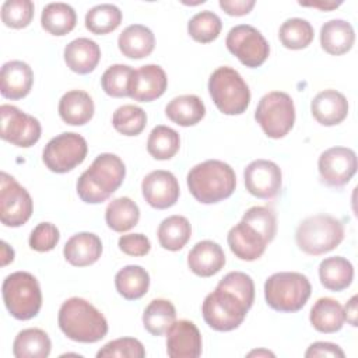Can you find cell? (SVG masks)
I'll use <instances>...</instances> for the list:
<instances>
[{"mask_svg": "<svg viewBox=\"0 0 358 358\" xmlns=\"http://www.w3.org/2000/svg\"><path fill=\"white\" fill-rule=\"evenodd\" d=\"M313 27L308 20L303 18H288L285 20L280 29L278 38L284 48L291 50H299L308 48L313 41Z\"/></svg>", "mask_w": 358, "mask_h": 358, "instance_id": "8d00e7d4", "label": "cell"}, {"mask_svg": "<svg viewBox=\"0 0 358 358\" xmlns=\"http://www.w3.org/2000/svg\"><path fill=\"white\" fill-rule=\"evenodd\" d=\"M255 0H220V7L228 14V15H246L252 11L255 7Z\"/></svg>", "mask_w": 358, "mask_h": 358, "instance_id": "681fc988", "label": "cell"}, {"mask_svg": "<svg viewBox=\"0 0 358 358\" xmlns=\"http://www.w3.org/2000/svg\"><path fill=\"white\" fill-rule=\"evenodd\" d=\"M312 116L322 126L340 124L348 115V101L337 90L320 91L310 102Z\"/></svg>", "mask_w": 358, "mask_h": 358, "instance_id": "44dd1931", "label": "cell"}, {"mask_svg": "<svg viewBox=\"0 0 358 358\" xmlns=\"http://www.w3.org/2000/svg\"><path fill=\"white\" fill-rule=\"evenodd\" d=\"M180 147L179 133L168 126L158 124L155 126L147 140L148 154L159 161L171 159Z\"/></svg>", "mask_w": 358, "mask_h": 358, "instance_id": "74e56055", "label": "cell"}, {"mask_svg": "<svg viewBox=\"0 0 358 358\" xmlns=\"http://www.w3.org/2000/svg\"><path fill=\"white\" fill-rule=\"evenodd\" d=\"M176 319L173 303L164 298L152 299L143 312L144 329L152 336H162Z\"/></svg>", "mask_w": 358, "mask_h": 358, "instance_id": "d590c367", "label": "cell"}, {"mask_svg": "<svg viewBox=\"0 0 358 358\" xmlns=\"http://www.w3.org/2000/svg\"><path fill=\"white\" fill-rule=\"evenodd\" d=\"M227 242L231 252L245 262H253L262 257L268 243L259 231L242 220L229 229Z\"/></svg>", "mask_w": 358, "mask_h": 358, "instance_id": "d6986e66", "label": "cell"}, {"mask_svg": "<svg viewBox=\"0 0 358 358\" xmlns=\"http://www.w3.org/2000/svg\"><path fill=\"white\" fill-rule=\"evenodd\" d=\"M227 49L250 69L260 67L270 55V45L262 32L249 25L241 24L229 29L225 38Z\"/></svg>", "mask_w": 358, "mask_h": 358, "instance_id": "8fae6325", "label": "cell"}, {"mask_svg": "<svg viewBox=\"0 0 358 358\" xmlns=\"http://www.w3.org/2000/svg\"><path fill=\"white\" fill-rule=\"evenodd\" d=\"M242 221L259 231L270 243L277 234V218L273 210L263 206H253L245 211Z\"/></svg>", "mask_w": 358, "mask_h": 358, "instance_id": "ee69618b", "label": "cell"}, {"mask_svg": "<svg viewBox=\"0 0 358 358\" xmlns=\"http://www.w3.org/2000/svg\"><path fill=\"white\" fill-rule=\"evenodd\" d=\"M14 260V250L7 245V242L1 241V266H7L10 262Z\"/></svg>", "mask_w": 358, "mask_h": 358, "instance_id": "f5cc1de1", "label": "cell"}, {"mask_svg": "<svg viewBox=\"0 0 358 358\" xmlns=\"http://www.w3.org/2000/svg\"><path fill=\"white\" fill-rule=\"evenodd\" d=\"M355 41L352 25L341 18L329 20L320 28V45L324 52L340 56L351 50Z\"/></svg>", "mask_w": 358, "mask_h": 358, "instance_id": "484cf974", "label": "cell"}, {"mask_svg": "<svg viewBox=\"0 0 358 358\" xmlns=\"http://www.w3.org/2000/svg\"><path fill=\"white\" fill-rule=\"evenodd\" d=\"M52 343L46 331L38 327L21 330L13 343L15 358H46L50 354Z\"/></svg>", "mask_w": 358, "mask_h": 358, "instance_id": "4dcf8cb0", "label": "cell"}, {"mask_svg": "<svg viewBox=\"0 0 358 358\" xmlns=\"http://www.w3.org/2000/svg\"><path fill=\"white\" fill-rule=\"evenodd\" d=\"M312 292L308 277L296 271H280L270 275L264 282L267 305L277 312L294 313L301 310Z\"/></svg>", "mask_w": 358, "mask_h": 358, "instance_id": "5b68a950", "label": "cell"}, {"mask_svg": "<svg viewBox=\"0 0 358 358\" xmlns=\"http://www.w3.org/2000/svg\"><path fill=\"white\" fill-rule=\"evenodd\" d=\"M255 355H257V357H262V355H264V357H274V354L267 351V350H255V351H250L248 354V357H255Z\"/></svg>", "mask_w": 358, "mask_h": 358, "instance_id": "db71d44e", "label": "cell"}, {"mask_svg": "<svg viewBox=\"0 0 358 358\" xmlns=\"http://www.w3.org/2000/svg\"><path fill=\"white\" fill-rule=\"evenodd\" d=\"M208 92L217 109L228 116L242 115L250 103V90L232 67L221 66L208 78Z\"/></svg>", "mask_w": 358, "mask_h": 358, "instance_id": "52a82bcc", "label": "cell"}, {"mask_svg": "<svg viewBox=\"0 0 358 358\" xmlns=\"http://www.w3.org/2000/svg\"><path fill=\"white\" fill-rule=\"evenodd\" d=\"M310 324L320 333H336L344 324L343 306L333 298H319L309 313Z\"/></svg>", "mask_w": 358, "mask_h": 358, "instance_id": "f546056e", "label": "cell"}, {"mask_svg": "<svg viewBox=\"0 0 358 358\" xmlns=\"http://www.w3.org/2000/svg\"><path fill=\"white\" fill-rule=\"evenodd\" d=\"M358 168L357 154L348 147H331L323 151L317 161L322 180L331 187L347 185Z\"/></svg>", "mask_w": 358, "mask_h": 358, "instance_id": "5bb4252c", "label": "cell"}, {"mask_svg": "<svg viewBox=\"0 0 358 358\" xmlns=\"http://www.w3.org/2000/svg\"><path fill=\"white\" fill-rule=\"evenodd\" d=\"M63 57L71 71L88 74L95 70L101 60V48L90 38H77L66 45Z\"/></svg>", "mask_w": 358, "mask_h": 358, "instance_id": "cb8c5ba5", "label": "cell"}, {"mask_svg": "<svg viewBox=\"0 0 358 358\" xmlns=\"http://www.w3.org/2000/svg\"><path fill=\"white\" fill-rule=\"evenodd\" d=\"M0 137L13 145L28 148L41 138V123L36 117L22 112L17 106L4 103L0 106Z\"/></svg>", "mask_w": 358, "mask_h": 358, "instance_id": "4fadbf2b", "label": "cell"}, {"mask_svg": "<svg viewBox=\"0 0 358 358\" xmlns=\"http://www.w3.org/2000/svg\"><path fill=\"white\" fill-rule=\"evenodd\" d=\"M319 278L329 291H343L348 288L354 278V267L343 256L326 257L319 264Z\"/></svg>", "mask_w": 358, "mask_h": 358, "instance_id": "f1b7e54d", "label": "cell"}, {"mask_svg": "<svg viewBox=\"0 0 358 358\" xmlns=\"http://www.w3.org/2000/svg\"><path fill=\"white\" fill-rule=\"evenodd\" d=\"M133 74L134 69L127 64H112L103 71L101 77L102 90L113 98L129 96V87Z\"/></svg>", "mask_w": 358, "mask_h": 358, "instance_id": "b9f144b4", "label": "cell"}, {"mask_svg": "<svg viewBox=\"0 0 358 358\" xmlns=\"http://www.w3.org/2000/svg\"><path fill=\"white\" fill-rule=\"evenodd\" d=\"M255 119L270 138L285 137L295 123V106L292 98L282 91H271L263 95L256 106Z\"/></svg>", "mask_w": 358, "mask_h": 358, "instance_id": "9c48e42d", "label": "cell"}, {"mask_svg": "<svg viewBox=\"0 0 358 358\" xmlns=\"http://www.w3.org/2000/svg\"><path fill=\"white\" fill-rule=\"evenodd\" d=\"M4 305L18 320L35 317L42 306V292L38 280L28 271L8 274L1 285Z\"/></svg>", "mask_w": 358, "mask_h": 358, "instance_id": "ba28073f", "label": "cell"}, {"mask_svg": "<svg viewBox=\"0 0 358 358\" xmlns=\"http://www.w3.org/2000/svg\"><path fill=\"white\" fill-rule=\"evenodd\" d=\"M165 115L171 122L182 127H189L197 124L204 117L206 106L197 95H179L168 102L165 106Z\"/></svg>", "mask_w": 358, "mask_h": 358, "instance_id": "83f0119b", "label": "cell"}, {"mask_svg": "<svg viewBox=\"0 0 358 358\" xmlns=\"http://www.w3.org/2000/svg\"><path fill=\"white\" fill-rule=\"evenodd\" d=\"M57 323L63 334L77 343H96L108 333L105 316L92 303L78 296L62 303Z\"/></svg>", "mask_w": 358, "mask_h": 358, "instance_id": "277c9868", "label": "cell"}, {"mask_svg": "<svg viewBox=\"0 0 358 358\" xmlns=\"http://www.w3.org/2000/svg\"><path fill=\"white\" fill-rule=\"evenodd\" d=\"M35 6L31 0H7L1 6V21L6 27L21 29L31 24Z\"/></svg>", "mask_w": 358, "mask_h": 358, "instance_id": "7bdbcfd3", "label": "cell"}, {"mask_svg": "<svg viewBox=\"0 0 358 358\" xmlns=\"http://www.w3.org/2000/svg\"><path fill=\"white\" fill-rule=\"evenodd\" d=\"M168 78L158 64H144L134 70L129 87V96L138 102H151L164 95Z\"/></svg>", "mask_w": 358, "mask_h": 358, "instance_id": "ac0fdd59", "label": "cell"}, {"mask_svg": "<svg viewBox=\"0 0 358 358\" xmlns=\"http://www.w3.org/2000/svg\"><path fill=\"white\" fill-rule=\"evenodd\" d=\"M299 6H303V7H316V8H320L323 11H330L333 8H337L341 3H334V1H313V3H298Z\"/></svg>", "mask_w": 358, "mask_h": 358, "instance_id": "816d5d0a", "label": "cell"}, {"mask_svg": "<svg viewBox=\"0 0 358 358\" xmlns=\"http://www.w3.org/2000/svg\"><path fill=\"white\" fill-rule=\"evenodd\" d=\"M124 162L112 152L99 154L77 180V194L87 204L103 203L123 183Z\"/></svg>", "mask_w": 358, "mask_h": 358, "instance_id": "7a4b0ae2", "label": "cell"}, {"mask_svg": "<svg viewBox=\"0 0 358 358\" xmlns=\"http://www.w3.org/2000/svg\"><path fill=\"white\" fill-rule=\"evenodd\" d=\"M344 239L343 222L329 214H317L299 222L295 231L296 246L306 255L319 256L336 249Z\"/></svg>", "mask_w": 358, "mask_h": 358, "instance_id": "8992f818", "label": "cell"}, {"mask_svg": "<svg viewBox=\"0 0 358 358\" xmlns=\"http://www.w3.org/2000/svg\"><path fill=\"white\" fill-rule=\"evenodd\" d=\"M221 18L210 10L194 14L187 22L189 35L200 43H208L215 41L221 32Z\"/></svg>", "mask_w": 358, "mask_h": 358, "instance_id": "60d3db41", "label": "cell"}, {"mask_svg": "<svg viewBox=\"0 0 358 358\" xmlns=\"http://www.w3.org/2000/svg\"><path fill=\"white\" fill-rule=\"evenodd\" d=\"M141 192L143 197L151 207L165 210L176 204L180 189L178 179L172 172L157 169L144 176L141 182Z\"/></svg>", "mask_w": 358, "mask_h": 358, "instance_id": "2e32d148", "label": "cell"}, {"mask_svg": "<svg viewBox=\"0 0 358 358\" xmlns=\"http://www.w3.org/2000/svg\"><path fill=\"white\" fill-rule=\"evenodd\" d=\"M63 255L71 266H91L102 255V241L92 232H78L66 242Z\"/></svg>", "mask_w": 358, "mask_h": 358, "instance_id": "603a6c76", "label": "cell"}, {"mask_svg": "<svg viewBox=\"0 0 358 358\" xmlns=\"http://www.w3.org/2000/svg\"><path fill=\"white\" fill-rule=\"evenodd\" d=\"M186 182L189 192L199 203L214 204L232 196L236 175L227 162L207 159L190 168Z\"/></svg>", "mask_w": 358, "mask_h": 358, "instance_id": "3957f363", "label": "cell"}, {"mask_svg": "<svg viewBox=\"0 0 358 358\" xmlns=\"http://www.w3.org/2000/svg\"><path fill=\"white\" fill-rule=\"evenodd\" d=\"M77 15L74 8L67 3H49L41 14L42 28L55 36L67 35L74 29Z\"/></svg>", "mask_w": 358, "mask_h": 358, "instance_id": "d6a6232c", "label": "cell"}, {"mask_svg": "<svg viewBox=\"0 0 358 358\" xmlns=\"http://www.w3.org/2000/svg\"><path fill=\"white\" fill-rule=\"evenodd\" d=\"M157 236L164 249L176 252L189 242L192 236V225L183 215H171L161 221Z\"/></svg>", "mask_w": 358, "mask_h": 358, "instance_id": "836d02e7", "label": "cell"}, {"mask_svg": "<svg viewBox=\"0 0 358 358\" xmlns=\"http://www.w3.org/2000/svg\"><path fill=\"white\" fill-rule=\"evenodd\" d=\"M112 124L123 136H138L147 124V115L140 106L123 105L113 112Z\"/></svg>", "mask_w": 358, "mask_h": 358, "instance_id": "ab89813d", "label": "cell"}, {"mask_svg": "<svg viewBox=\"0 0 358 358\" xmlns=\"http://www.w3.org/2000/svg\"><path fill=\"white\" fill-rule=\"evenodd\" d=\"M34 203L27 192L11 175H0V221L6 227L24 225L32 215Z\"/></svg>", "mask_w": 358, "mask_h": 358, "instance_id": "7c38bea8", "label": "cell"}, {"mask_svg": "<svg viewBox=\"0 0 358 358\" xmlns=\"http://www.w3.org/2000/svg\"><path fill=\"white\" fill-rule=\"evenodd\" d=\"M60 232L52 222H39L29 235L28 243L32 250L49 252L59 243Z\"/></svg>", "mask_w": 358, "mask_h": 358, "instance_id": "bcb514c9", "label": "cell"}, {"mask_svg": "<svg viewBox=\"0 0 358 358\" xmlns=\"http://www.w3.org/2000/svg\"><path fill=\"white\" fill-rule=\"evenodd\" d=\"M166 354L171 358H197L201 355V334L186 319L175 320L166 330Z\"/></svg>", "mask_w": 358, "mask_h": 358, "instance_id": "e0dca14e", "label": "cell"}, {"mask_svg": "<svg viewBox=\"0 0 358 358\" xmlns=\"http://www.w3.org/2000/svg\"><path fill=\"white\" fill-rule=\"evenodd\" d=\"M357 295L351 296V299L345 303V306L343 308V313H344V320H347L352 327H357L358 326V322H357Z\"/></svg>", "mask_w": 358, "mask_h": 358, "instance_id": "f907efd6", "label": "cell"}, {"mask_svg": "<svg viewBox=\"0 0 358 358\" xmlns=\"http://www.w3.org/2000/svg\"><path fill=\"white\" fill-rule=\"evenodd\" d=\"M255 301V284L242 271L225 274L201 305L204 322L217 331L238 329Z\"/></svg>", "mask_w": 358, "mask_h": 358, "instance_id": "6da1fadb", "label": "cell"}, {"mask_svg": "<svg viewBox=\"0 0 358 358\" xmlns=\"http://www.w3.org/2000/svg\"><path fill=\"white\" fill-rule=\"evenodd\" d=\"M243 179L246 190L257 199H274L281 190V169L268 159L252 161L243 171Z\"/></svg>", "mask_w": 358, "mask_h": 358, "instance_id": "9a60e30c", "label": "cell"}, {"mask_svg": "<svg viewBox=\"0 0 358 358\" xmlns=\"http://www.w3.org/2000/svg\"><path fill=\"white\" fill-rule=\"evenodd\" d=\"M88 152L87 141L83 136L73 131L62 133L45 145L42 161L55 173H66L80 165Z\"/></svg>", "mask_w": 358, "mask_h": 358, "instance_id": "30bf717a", "label": "cell"}, {"mask_svg": "<svg viewBox=\"0 0 358 358\" xmlns=\"http://www.w3.org/2000/svg\"><path fill=\"white\" fill-rule=\"evenodd\" d=\"M115 287L119 295L127 301H136L144 296L150 287V274L137 264H129L120 268L115 275Z\"/></svg>", "mask_w": 358, "mask_h": 358, "instance_id": "1f68e13d", "label": "cell"}, {"mask_svg": "<svg viewBox=\"0 0 358 358\" xmlns=\"http://www.w3.org/2000/svg\"><path fill=\"white\" fill-rule=\"evenodd\" d=\"M306 358H312V357H338V358H344L345 354L344 351L334 343H329V341H316L312 343L306 352H305Z\"/></svg>", "mask_w": 358, "mask_h": 358, "instance_id": "c3c4849f", "label": "cell"}, {"mask_svg": "<svg viewBox=\"0 0 358 358\" xmlns=\"http://www.w3.org/2000/svg\"><path fill=\"white\" fill-rule=\"evenodd\" d=\"M122 22V11L115 4L103 3L94 6L85 14V28L95 35L115 31Z\"/></svg>", "mask_w": 358, "mask_h": 358, "instance_id": "f35d334b", "label": "cell"}, {"mask_svg": "<svg viewBox=\"0 0 358 358\" xmlns=\"http://www.w3.org/2000/svg\"><path fill=\"white\" fill-rule=\"evenodd\" d=\"M98 358L117 357V358H144L145 350L140 340L133 337H122L106 343L98 352Z\"/></svg>", "mask_w": 358, "mask_h": 358, "instance_id": "f6af8a7d", "label": "cell"}, {"mask_svg": "<svg viewBox=\"0 0 358 358\" xmlns=\"http://www.w3.org/2000/svg\"><path fill=\"white\" fill-rule=\"evenodd\" d=\"M95 112L94 101L83 90H71L63 94L59 101V116L70 126H83L88 123Z\"/></svg>", "mask_w": 358, "mask_h": 358, "instance_id": "d4e9b609", "label": "cell"}, {"mask_svg": "<svg viewBox=\"0 0 358 358\" xmlns=\"http://www.w3.org/2000/svg\"><path fill=\"white\" fill-rule=\"evenodd\" d=\"M117 246L124 255L141 257L150 252L151 242L144 234H127L119 238Z\"/></svg>", "mask_w": 358, "mask_h": 358, "instance_id": "7dc6e473", "label": "cell"}, {"mask_svg": "<svg viewBox=\"0 0 358 358\" xmlns=\"http://www.w3.org/2000/svg\"><path fill=\"white\" fill-rule=\"evenodd\" d=\"M140 208L130 197H117L112 200L105 210L106 225L115 232H126L137 225Z\"/></svg>", "mask_w": 358, "mask_h": 358, "instance_id": "e575fe53", "label": "cell"}, {"mask_svg": "<svg viewBox=\"0 0 358 358\" xmlns=\"http://www.w3.org/2000/svg\"><path fill=\"white\" fill-rule=\"evenodd\" d=\"M1 95L7 99L25 98L34 84V73L28 63L22 60H10L1 66L0 71Z\"/></svg>", "mask_w": 358, "mask_h": 358, "instance_id": "ffe728a7", "label": "cell"}, {"mask_svg": "<svg viewBox=\"0 0 358 358\" xmlns=\"http://www.w3.org/2000/svg\"><path fill=\"white\" fill-rule=\"evenodd\" d=\"M117 46L123 56L129 59H143L154 50L155 36L148 27L143 24H131L120 32Z\"/></svg>", "mask_w": 358, "mask_h": 358, "instance_id": "4316f807", "label": "cell"}, {"mask_svg": "<svg viewBox=\"0 0 358 358\" xmlns=\"http://www.w3.org/2000/svg\"><path fill=\"white\" fill-rule=\"evenodd\" d=\"M187 266L199 277H211L225 266V253L214 241L197 242L187 255Z\"/></svg>", "mask_w": 358, "mask_h": 358, "instance_id": "7402d4cb", "label": "cell"}]
</instances>
